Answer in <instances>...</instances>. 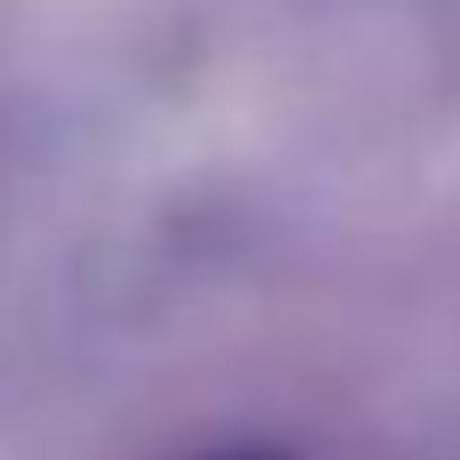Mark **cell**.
<instances>
[{"label": "cell", "mask_w": 460, "mask_h": 460, "mask_svg": "<svg viewBox=\"0 0 460 460\" xmlns=\"http://www.w3.org/2000/svg\"><path fill=\"white\" fill-rule=\"evenodd\" d=\"M218 460H275V453H218Z\"/></svg>", "instance_id": "cell-1"}]
</instances>
